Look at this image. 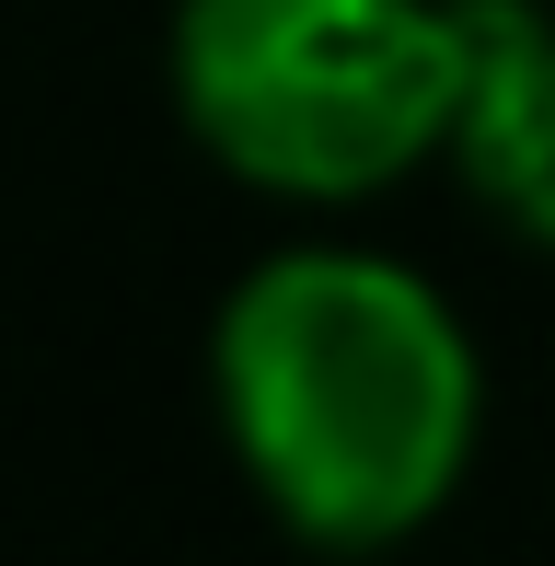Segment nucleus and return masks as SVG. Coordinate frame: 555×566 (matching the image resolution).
<instances>
[{
    "label": "nucleus",
    "instance_id": "f257e3e1",
    "mask_svg": "<svg viewBox=\"0 0 555 566\" xmlns=\"http://www.w3.org/2000/svg\"><path fill=\"white\" fill-rule=\"evenodd\" d=\"M209 405L278 521L359 555L451 509L486 428V370L417 266L370 243H290L220 301Z\"/></svg>",
    "mask_w": 555,
    "mask_h": 566
},
{
    "label": "nucleus",
    "instance_id": "f03ea898",
    "mask_svg": "<svg viewBox=\"0 0 555 566\" xmlns=\"http://www.w3.org/2000/svg\"><path fill=\"white\" fill-rule=\"evenodd\" d=\"M463 0H174V116L232 186L290 209L406 186L463 127Z\"/></svg>",
    "mask_w": 555,
    "mask_h": 566
},
{
    "label": "nucleus",
    "instance_id": "7ed1b4c3",
    "mask_svg": "<svg viewBox=\"0 0 555 566\" xmlns=\"http://www.w3.org/2000/svg\"><path fill=\"white\" fill-rule=\"evenodd\" d=\"M463 23H474V82L451 163L510 231L555 243V23L533 0H463Z\"/></svg>",
    "mask_w": 555,
    "mask_h": 566
}]
</instances>
